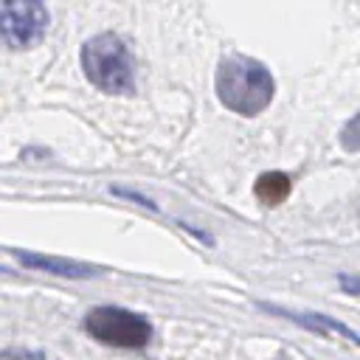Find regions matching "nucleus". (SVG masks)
<instances>
[{
    "mask_svg": "<svg viewBox=\"0 0 360 360\" xmlns=\"http://www.w3.org/2000/svg\"><path fill=\"white\" fill-rule=\"evenodd\" d=\"M276 93V82L270 76V70L242 53H231L219 59L217 68V96L219 101L236 112V115H259Z\"/></svg>",
    "mask_w": 360,
    "mask_h": 360,
    "instance_id": "obj_1",
    "label": "nucleus"
},
{
    "mask_svg": "<svg viewBox=\"0 0 360 360\" xmlns=\"http://www.w3.org/2000/svg\"><path fill=\"white\" fill-rule=\"evenodd\" d=\"M82 68L90 84L107 96L135 93V65L118 34H96L82 45Z\"/></svg>",
    "mask_w": 360,
    "mask_h": 360,
    "instance_id": "obj_2",
    "label": "nucleus"
},
{
    "mask_svg": "<svg viewBox=\"0 0 360 360\" xmlns=\"http://www.w3.org/2000/svg\"><path fill=\"white\" fill-rule=\"evenodd\" d=\"M84 329L93 340L115 349H141L152 340V323L124 307H96L84 315Z\"/></svg>",
    "mask_w": 360,
    "mask_h": 360,
    "instance_id": "obj_3",
    "label": "nucleus"
},
{
    "mask_svg": "<svg viewBox=\"0 0 360 360\" xmlns=\"http://www.w3.org/2000/svg\"><path fill=\"white\" fill-rule=\"evenodd\" d=\"M48 31V8L34 0L0 3V45L22 51L37 45Z\"/></svg>",
    "mask_w": 360,
    "mask_h": 360,
    "instance_id": "obj_4",
    "label": "nucleus"
},
{
    "mask_svg": "<svg viewBox=\"0 0 360 360\" xmlns=\"http://www.w3.org/2000/svg\"><path fill=\"white\" fill-rule=\"evenodd\" d=\"M290 191H292V180L284 172H264L253 186V194L264 205H281L290 197Z\"/></svg>",
    "mask_w": 360,
    "mask_h": 360,
    "instance_id": "obj_5",
    "label": "nucleus"
},
{
    "mask_svg": "<svg viewBox=\"0 0 360 360\" xmlns=\"http://www.w3.org/2000/svg\"><path fill=\"white\" fill-rule=\"evenodd\" d=\"M22 264L45 270V273H56V276H73V278H84L93 273V267L76 264V262H65V259H53V256H37V253H14Z\"/></svg>",
    "mask_w": 360,
    "mask_h": 360,
    "instance_id": "obj_6",
    "label": "nucleus"
},
{
    "mask_svg": "<svg viewBox=\"0 0 360 360\" xmlns=\"http://www.w3.org/2000/svg\"><path fill=\"white\" fill-rule=\"evenodd\" d=\"M273 312H281V315H287V318H295V321H301L304 326L318 329L321 335H326V332H338V335L349 338L354 346H360V335H357L354 329H349V326H343V323L332 321V318H329V315H323V312H315V315H301V312H284V309H276V307H273Z\"/></svg>",
    "mask_w": 360,
    "mask_h": 360,
    "instance_id": "obj_7",
    "label": "nucleus"
},
{
    "mask_svg": "<svg viewBox=\"0 0 360 360\" xmlns=\"http://www.w3.org/2000/svg\"><path fill=\"white\" fill-rule=\"evenodd\" d=\"M340 146L346 152H360V112L352 115L340 129Z\"/></svg>",
    "mask_w": 360,
    "mask_h": 360,
    "instance_id": "obj_8",
    "label": "nucleus"
},
{
    "mask_svg": "<svg viewBox=\"0 0 360 360\" xmlns=\"http://www.w3.org/2000/svg\"><path fill=\"white\" fill-rule=\"evenodd\" d=\"M0 360H51V357L42 352H34V349H3Z\"/></svg>",
    "mask_w": 360,
    "mask_h": 360,
    "instance_id": "obj_9",
    "label": "nucleus"
},
{
    "mask_svg": "<svg viewBox=\"0 0 360 360\" xmlns=\"http://www.w3.org/2000/svg\"><path fill=\"white\" fill-rule=\"evenodd\" d=\"M340 287H343L349 295H360V276H349V273H343V276H340Z\"/></svg>",
    "mask_w": 360,
    "mask_h": 360,
    "instance_id": "obj_10",
    "label": "nucleus"
}]
</instances>
